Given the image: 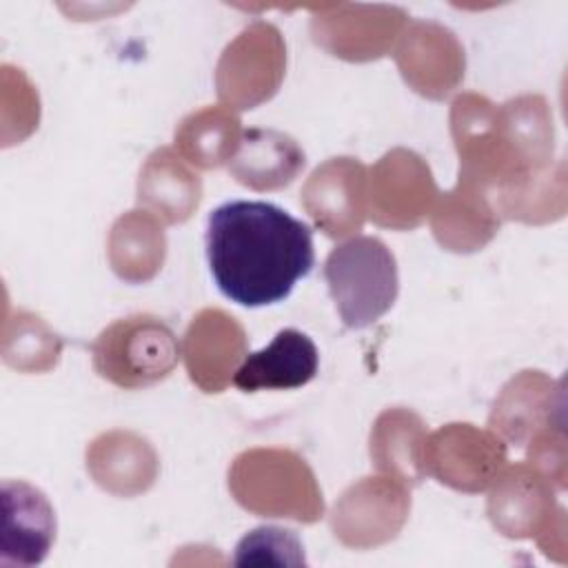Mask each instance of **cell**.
<instances>
[{
	"label": "cell",
	"mask_w": 568,
	"mask_h": 568,
	"mask_svg": "<svg viewBox=\"0 0 568 568\" xmlns=\"http://www.w3.org/2000/svg\"><path fill=\"white\" fill-rule=\"evenodd\" d=\"M288 140L291 138H286L277 131H262V129L246 131L244 142H242V151L235 158L231 171L235 173V178L242 184H251V186H257V189L288 184L300 166L268 160Z\"/></svg>",
	"instance_id": "cell-6"
},
{
	"label": "cell",
	"mask_w": 568,
	"mask_h": 568,
	"mask_svg": "<svg viewBox=\"0 0 568 568\" xmlns=\"http://www.w3.org/2000/svg\"><path fill=\"white\" fill-rule=\"evenodd\" d=\"M324 277L348 328L371 326L393 306L399 291L395 255L368 235L335 246L324 262Z\"/></svg>",
	"instance_id": "cell-2"
},
{
	"label": "cell",
	"mask_w": 568,
	"mask_h": 568,
	"mask_svg": "<svg viewBox=\"0 0 568 568\" xmlns=\"http://www.w3.org/2000/svg\"><path fill=\"white\" fill-rule=\"evenodd\" d=\"M302 544L293 530L262 526L251 530L235 548V564H304Z\"/></svg>",
	"instance_id": "cell-7"
},
{
	"label": "cell",
	"mask_w": 568,
	"mask_h": 568,
	"mask_svg": "<svg viewBox=\"0 0 568 568\" xmlns=\"http://www.w3.org/2000/svg\"><path fill=\"white\" fill-rule=\"evenodd\" d=\"M180 359V342L169 324L153 315H131L106 326L93 342L95 371L120 388H140L164 379Z\"/></svg>",
	"instance_id": "cell-3"
},
{
	"label": "cell",
	"mask_w": 568,
	"mask_h": 568,
	"mask_svg": "<svg viewBox=\"0 0 568 568\" xmlns=\"http://www.w3.org/2000/svg\"><path fill=\"white\" fill-rule=\"evenodd\" d=\"M317 366L315 342L297 328H282L268 346L244 355L233 384L244 393L300 388L317 375Z\"/></svg>",
	"instance_id": "cell-4"
},
{
	"label": "cell",
	"mask_w": 568,
	"mask_h": 568,
	"mask_svg": "<svg viewBox=\"0 0 568 568\" xmlns=\"http://www.w3.org/2000/svg\"><path fill=\"white\" fill-rule=\"evenodd\" d=\"M204 244L220 293L248 308L288 297L315 262L308 224L262 200H233L213 209Z\"/></svg>",
	"instance_id": "cell-1"
},
{
	"label": "cell",
	"mask_w": 568,
	"mask_h": 568,
	"mask_svg": "<svg viewBox=\"0 0 568 568\" xmlns=\"http://www.w3.org/2000/svg\"><path fill=\"white\" fill-rule=\"evenodd\" d=\"M55 537L49 499L24 481L2 484V564H40Z\"/></svg>",
	"instance_id": "cell-5"
}]
</instances>
